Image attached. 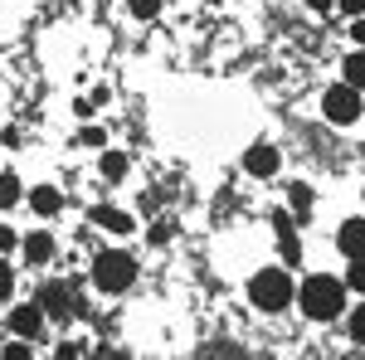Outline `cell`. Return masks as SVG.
<instances>
[{
    "mask_svg": "<svg viewBox=\"0 0 365 360\" xmlns=\"http://www.w3.org/2000/svg\"><path fill=\"white\" fill-rule=\"evenodd\" d=\"M15 292V273H10V263H5V253H0V302Z\"/></svg>",
    "mask_w": 365,
    "mask_h": 360,
    "instance_id": "cell-21",
    "label": "cell"
},
{
    "mask_svg": "<svg viewBox=\"0 0 365 360\" xmlns=\"http://www.w3.org/2000/svg\"><path fill=\"white\" fill-rule=\"evenodd\" d=\"M312 10H322V15H331V10H336V0H307Z\"/></svg>",
    "mask_w": 365,
    "mask_h": 360,
    "instance_id": "cell-27",
    "label": "cell"
},
{
    "mask_svg": "<svg viewBox=\"0 0 365 360\" xmlns=\"http://www.w3.org/2000/svg\"><path fill=\"white\" fill-rule=\"evenodd\" d=\"M68 287H73V282H44L34 302L44 307L49 317H73V312H78V302H73V292H68Z\"/></svg>",
    "mask_w": 365,
    "mask_h": 360,
    "instance_id": "cell-7",
    "label": "cell"
},
{
    "mask_svg": "<svg viewBox=\"0 0 365 360\" xmlns=\"http://www.w3.org/2000/svg\"><path fill=\"white\" fill-rule=\"evenodd\" d=\"M127 10H132L137 20H156V15H161V0H127Z\"/></svg>",
    "mask_w": 365,
    "mask_h": 360,
    "instance_id": "cell-19",
    "label": "cell"
},
{
    "mask_svg": "<svg viewBox=\"0 0 365 360\" xmlns=\"http://www.w3.org/2000/svg\"><path fill=\"white\" fill-rule=\"evenodd\" d=\"M341 15H365V0H336Z\"/></svg>",
    "mask_w": 365,
    "mask_h": 360,
    "instance_id": "cell-24",
    "label": "cell"
},
{
    "mask_svg": "<svg viewBox=\"0 0 365 360\" xmlns=\"http://www.w3.org/2000/svg\"><path fill=\"white\" fill-rule=\"evenodd\" d=\"M292 297H297V282L287 268H258L249 277V302L258 312H282V307H292Z\"/></svg>",
    "mask_w": 365,
    "mask_h": 360,
    "instance_id": "cell-2",
    "label": "cell"
},
{
    "mask_svg": "<svg viewBox=\"0 0 365 360\" xmlns=\"http://www.w3.org/2000/svg\"><path fill=\"white\" fill-rule=\"evenodd\" d=\"M15 244H20V234H15L10 224H0V253H10V249H15Z\"/></svg>",
    "mask_w": 365,
    "mask_h": 360,
    "instance_id": "cell-23",
    "label": "cell"
},
{
    "mask_svg": "<svg viewBox=\"0 0 365 360\" xmlns=\"http://www.w3.org/2000/svg\"><path fill=\"white\" fill-rule=\"evenodd\" d=\"M44 322H49V312H44L39 302H20L15 312H10L5 326H10L15 336H25V341H39V336H44Z\"/></svg>",
    "mask_w": 365,
    "mask_h": 360,
    "instance_id": "cell-5",
    "label": "cell"
},
{
    "mask_svg": "<svg viewBox=\"0 0 365 360\" xmlns=\"http://www.w3.org/2000/svg\"><path fill=\"white\" fill-rule=\"evenodd\" d=\"M78 141H83V146H103V141H108V132H103V127H83V132H78Z\"/></svg>",
    "mask_w": 365,
    "mask_h": 360,
    "instance_id": "cell-22",
    "label": "cell"
},
{
    "mask_svg": "<svg viewBox=\"0 0 365 360\" xmlns=\"http://www.w3.org/2000/svg\"><path fill=\"white\" fill-rule=\"evenodd\" d=\"M273 229H278V249H282V263L292 268V263L302 258V244H297V234H292V215H273Z\"/></svg>",
    "mask_w": 365,
    "mask_h": 360,
    "instance_id": "cell-12",
    "label": "cell"
},
{
    "mask_svg": "<svg viewBox=\"0 0 365 360\" xmlns=\"http://www.w3.org/2000/svg\"><path fill=\"white\" fill-rule=\"evenodd\" d=\"M20 249H25V263H34V268H39V263H49V258L58 253V244H54V234H39V229H34V234H25V239H20Z\"/></svg>",
    "mask_w": 365,
    "mask_h": 360,
    "instance_id": "cell-10",
    "label": "cell"
},
{
    "mask_svg": "<svg viewBox=\"0 0 365 360\" xmlns=\"http://www.w3.org/2000/svg\"><path fill=\"white\" fill-rule=\"evenodd\" d=\"M20 175H15V170H0V210H15V205H20Z\"/></svg>",
    "mask_w": 365,
    "mask_h": 360,
    "instance_id": "cell-15",
    "label": "cell"
},
{
    "mask_svg": "<svg viewBox=\"0 0 365 360\" xmlns=\"http://www.w3.org/2000/svg\"><path fill=\"white\" fill-rule=\"evenodd\" d=\"M341 282H346V292H361L365 297V258H346V277Z\"/></svg>",
    "mask_w": 365,
    "mask_h": 360,
    "instance_id": "cell-16",
    "label": "cell"
},
{
    "mask_svg": "<svg viewBox=\"0 0 365 360\" xmlns=\"http://www.w3.org/2000/svg\"><path fill=\"white\" fill-rule=\"evenodd\" d=\"M93 224L108 229V234H132V229H137V220L122 215V210H113V205H93Z\"/></svg>",
    "mask_w": 365,
    "mask_h": 360,
    "instance_id": "cell-11",
    "label": "cell"
},
{
    "mask_svg": "<svg viewBox=\"0 0 365 360\" xmlns=\"http://www.w3.org/2000/svg\"><path fill=\"white\" fill-rule=\"evenodd\" d=\"M322 112H327V122H336V127H351V122H356V117L365 112L361 88H351L346 78H341V83H331L327 93H322Z\"/></svg>",
    "mask_w": 365,
    "mask_h": 360,
    "instance_id": "cell-4",
    "label": "cell"
},
{
    "mask_svg": "<svg viewBox=\"0 0 365 360\" xmlns=\"http://www.w3.org/2000/svg\"><path fill=\"white\" fill-rule=\"evenodd\" d=\"M25 200H29V210H34L39 220H54L58 210H63V195H58V185H34Z\"/></svg>",
    "mask_w": 365,
    "mask_h": 360,
    "instance_id": "cell-9",
    "label": "cell"
},
{
    "mask_svg": "<svg viewBox=\"0 0 365 360\" xmlns=\"http://www.w3.org/2000/svg\"><path fill=\"white\" fill-rule=\"evenodd\" d=\"M98 170H103V180H122V175L132 170V161H127V151H103Z\"/></svg>",
    "mask_w": 365,
    "mask_h": 360,
    "instance_id": "cell-13",
    "label": "cell"
},
{
    "mask_svg": "<svg viewBox=\"0 0 365 360\" xmlns=\"http://www.w3.org/2000/svg\"><path fill=\"white\" fill-rule=\"evenodd\" d=\"M346 331H351V341H361V346H365V302L356 307V312H351V322H346Z\"/></svg>",
    "mask_w": 365,
    "mask_h": 360,
    "instance_id": "cell-20",
    "label": "cell"
},
{
    "mask_svg": "<svg viewBox=\"0 0 365 360\" xmlns=\"http://www.w3.org/2000/svg\"><path fill=\"white\" fill-rule=\"evenodd\" d=\"M341 78H346L351 88H361V93H365V49L346 54V63H341Z\"/></svg>",
    "mask_w": 365,
    "mask_h": 360,
    "instance_id": "cell-14",
    "label": "cell"
},
{
    "mask_svg": "<svg viewBox=\"0 0 365 360\" xmlns=\"http://www.w3.org/2000/svg\"><path fill=\"white\" fill-rule=\"evenodd\" d=\"M93 108H98L93 98H73V112H78V117H93Z\"/></svg>",
    "mask_w": 365,
    "mask_h": 360,
    "instance_id": "cell-25",
    "label": "cell"
},
{
    "mask_svg": "<svg viewBox=\"0 0 365 360\" xmlns=\"http://www.w3.org/2000/svg\"><path fill=\"white\" fill-rule=\"evenodd\" d=\"M137 282V258L127 249H103L93 258V287L108 292V297H122L127 287Z\"/></svg>",
    "mask_w": 365,
    "mask_h": 360,
    "instance_id": "cell-3",
    "label": "cell"
},
{
    "mask_svg": "<svg viewBox=\"0 0 365 360\" xmlns=\"http://www.w3.org/2000/svg\"><path fill=\"white\" fill-rule=\"evenodd\" d=\"M278 166H282V156H278V146H273V141H258V146L244 151V170H249L253 180H273Z\"/></svg>",
    "mask_w": 365,
    "mask_h": 360,
    "instance_id": "cell-6",
    "label": "cell"
},
{
    "mask_svg": "<svg viewBox=\"0 0 365 360\" xmlns=\"http://www.w3.org/2000/svg\"><path fill=\"white\" fill-rule=\"evenodd\" d=\"M336 249H341V258H365V220L361 215L336 229Z\"/></svg>",
    "mask_w": 365,
    "mask_h": 360,
    "instance_id": "cell-8",
    "label": "cell"
},
{
    "mask_svg": "<svg viewBox=\"0 0 365 360\" xmlns=\"http://www.w3.org/2000/svg\"><path fill=\"white\" fill-rule=\"evenodd\" d=\"M292 302L307 312L312 322H336L346 312V282L331 273H312L307 282H297V297Z\"/></svg>",
    "mask_w": 365,
    "mask_h": 360,
    "instance_id": "cell-1",
    "label": "cell"
},
{
    "mask_svg": "<svg viewBox=\"0 0 365 360\" xmlns=\"http://www.w3.org/2000/svg\"><path fill=\"white\" fill-rule=\"evenodd\" d=\"M0 356H5V360H29V356H34V341H25V336H15V341H10V346H5Z\"/></svg>",
    "mask_w": 365,
    "mask_h": 360,
    "instance_id": "cell-18",
    "label": "cell"
},
{
    "mask_svg": "<svg viewBox=\"0 0 365 360\" xmlns=\"http://www.w3.org/2000/svg\"><path fill=\"white\" fill-rule=\"evenodd\" d=\"M287 200H292V210H297V220H312V185H302V180H297V185L287 190Z\"/></svg>",
    "mask_w": 365,
    "mask_h": 360,
    "instance_id": "cell-17",
    "label": "cell"
},
{
    "mask_svg": "<svg viewBox=\"0 0 365 360\" xmlns=\"http://www.w3.org/2000/svg\"><path fill=\"white\" fill-rule=\"evenodd\" d=\"M351 39H356V44H365V15H356V25H351Z\"/></svg>",
    "mask_w": 365,
    "mask_h": 360,
    "instance_id": "cell-26",
    "label": "cell"
}]
</instances>
